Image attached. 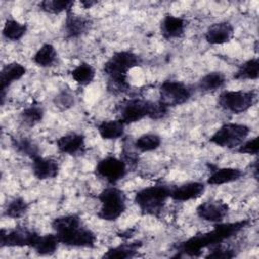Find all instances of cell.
Here are the masks:
<instances>
[{
	"label": "cell",
	"mask_w": 259,
	"mask_h": 259,
	"mask_svg": "<svg viewBox=\"0 0 259 259\" xmlns=\"http://www.w3.org/2000/svg\"><path fill=\"white\" fill-rule=\"evenodd\" d=\"M236 254L234 250L232 249H224L221 244L212 246L209 248V253L205 256V258H224V259H229L235 257Z\"/></svg>",
	"instance_id": "38"
},
{
	"label": "cell",
	"mask_w": 259,
	"mask_h": 259,
	"mask_svg": "<svg viewBox=\"0 0 259 259\" xmlns=\"http://www.w3.org/2000/svg\"><path fill=\"white\" fill-rule=\"evenodd\" d=\"M57 51L52 44H44L33 55L32 61L34 64L41 68H49L57 62Z\"/></svg>",
	"instance_id": "25"
},
{
	"label": "cell",
	"mask_w": 259,
	"mask_h": 259,
	"mask_svg": "<svg viewBox=\"0 0 259 259\" xmlns=\"http://www.w3.org/2000/svg\"><path fill=\"white\" fill-rule=\"evenodd\" d=\"M12 147L15 149V151L23 156H26L30 158L31 160L39 155V149L38 146L28 137L24 136H17L11 138Z\"/></svg>",
	"instance_id": "26"
},
{
	"label": "cell",
	"mask_w": 259,
	"mask_h": 259,
	"mask_svg": "<svg viewBox=\"0 0 259 259\" xmlns=\"http://www.w3.org/2000/svg\"><path fill=\"white\" fill-rule=\"evenodd\" d=\"M170 192L171 186L166 184L151 185L137 191L134 202L143 214L159 217L170 198Z\"/></svg>",
	"instance_id": "3"
},
{
	"label": "cell",
	"mask_w": 259,
	"mask_h": 259,
	"mask_svg": "<svg viewBox=\"0 0 259 259\" xmlns=\"http://www.w3.org/2000/svg\"><path fill=\"white\" fill-rule=\"evenodd\" d=\"M31 163L32 173L38 180H48L56 178L60 171L59 163L53 158L41 157L40 155L34 157Z\"/></svg>",
	"instance_id": "19"
},
{
	"label": "cell",
	"mask_w": 259,
	"mask_h": 259,
	"mask_svg": "<svg viewBox=\"0 0 259 259\" xmlns=\"http://www.w3.org/2000/svg\"><path fill=\"white\" fill-rule=\"evenodd\" d=\"M59 244L61 243L56 233L38 235L31 248L40 256H51L56 253Z\"/></svg>",
	"instance_id": "23"
},
{
	"label": "cell",
	"mask_w": 259,
	"mask_h": 259,
	"mask_svg": "<svg viewBox=\"0 0 259 259\" xmlns=\"http://www.w3.org/2000/svg\"><path fill=\"white\" fill-rule=\"evenodd\" d=\"M39 8L51 14H59L72 10L74 1L72 0H44L39 2Z\"/></svg>",
	"instance_id": "33"
},
{
	"label": "cell",
	"mask_w": 259,
	"mask_h": 259,
	"mask_svg": "<svg viewBox=\"0 0 259 259\" xmlns=\"http://www.w3.org/2000/svg\"><path fill=\"white\" fill-rule=\"evenodd\" d=\"M205 191V183L190 181L171 187L170 198L176 201H188L199 198Z\"/></svg>",
	"instance_id": "16"
},
{
	"label": "cell",
	"mask_w": 259,
	"mask_h": 259,
	"mask_svg": "<svg viewBox=\"0 0 259 259\" xmlns=\"http://www.w3.org/2000/svg\"><path fill=\"white\" fill-rule=\"evenodd\" d=\"M53 102L57 108L60 110H67L74 106L75 103V97L73 93L69 89H62L57 93V95L54 97Z\"/></svg>",
	"instance_id": "36"
},
{
	"label": "cell",
	"mask_w": 259,
	"mask_h": 259,
	"mask_svg": "<svg viewBox=\"0 0 259 259\" xmlns=\"http://www.w3.org/2000/svg\"><path fill=\"white\" fill-rule=\"evenodd\" d=\"M125 124L118 118L101 121L97 125V132L103 140H117L124 136Z\"/></svg>",
	"instance_id": "21"
},
{
	"label": "cell",
	"mask_w": 259,
	"mask_h": 259,
	"mask_svg": "<svg viewBox=\"0 0 259 259\" xmlns=\"http://www.w3.org/2000/svg\"><path fill=\"white\" fill-rule=\"evenodd\" d=\"M250 127L243 123L227 122L222 124L209 138V142L218 147L237 149L250 135Z\"/></svg>",
	"instance_id": "5"
},
{
	"label": "cell",
	"mask_w": 259,
	"mask_h": 259,
	"mask_svg": "<svg viewBox=\"0 0 259 259\" xmlns=\"http://www.w3.org/2000/svg\"><path fill=\"white\" fill-rule=\"evenodd\" d=\"M151 102L140 98L126 99L117 106V118L126 125L150 117Z\"/></svg>",
	"instance_id": "8"
},
{
	"label": "cell",
	"mask_w": 259,
	"mask_h": 259,
	"mask_svg": "<svg viewBox=\"0 0 259 259\" xmlns=\"http://www.w3.org/2000/svg\"><path fill=\"white\" fill-rule=\"evenodd\" d=\"M80 4H81L84 8H91L93 5L97 4V1H93V0H82V1H80Z\"/></svg>",
	"instance_id": "39"
},
{
	"label": "cell",
	"mask_w": 259,
	"mask_h": 259,
	"mask_svg": "<svg viewBox=\"0 0 259 259\" xmlns=\"http://www.w3.org/2000/svg\"><path fill=\"white\" fill-rule=\"evenodd\" d=\"M27 31V25L21 23L15 19H6L4 26L2 28V35L11 41L20 40Z\"/></svg>",
	"instance_id": "28"
},
{
	"label": "cell",
	"mask_w": 259,
	"mask_h": 259,
	"mask_svg": "<svg viewBox=\"0 0 259 259\" xmlns=\"http://www.w3.org/2000/svg\"><path fill=\"white\" fill-rule=\"evenodd\" d=\"M192 95V89L177 80H166L159 87V100L167 107H175L187 102Z\"/></svg>",
	"instance_id": "7"
},
{
	"label": "cell",
	"mask_w": 259,
	"mask_h": 259,
	"mask_svg": "<svg viewBox=\"0 0 259 259\" xmlns=\"http://www.w3.org/2000/svg\"><path fill=\"white\" fill-rule=\"evenodd\" d=\"M45 116V110L41 105L39 104H31L28 107L24 108L19 115L20 121L24 126L32 127L44 119Z\"/></svg>",
	"instance_id": "30"
},
{
	"label": "cell",
	"mask_w": 259,
	"mask_h": 259,
	"mask_svg": "<svg viewBox=\"0 0 259 259\" xmlns=\"http://www.w3.org/2000/svg\"><path fill=\"white\" fill-rule=\"evenodd\" d=\"M226 82L227 78L224 73L220 71H213L202 76L196 83V88L198 91L203 93L212 92L223 88Z\"/></svg>",
	"instance_id": "22"
},
{
	"label": "cell",
	"mask_w": 259,
	"mask_h": 259,
	"mask_svg": "<svg viewBox=\"0 0 259 259\" xmlns=\"http://www.w3.org/2000/svg\"><path fill=\"white\" fill-rule=\"evenodd\" d=\"M258 137H254L253 139L247 140L243 142L237 149L236 151L241 153V154H247V155H252V156H257L258 155Z\"/></svg>",
	"instance_id": "37"
},
{
	"label": "cell",
	"mask_w": 259,
	"mask_h": 259,
	"mask_svg": "<svg viewBox=\"0 0 259 259\" xmlns=\"http://www.w3.org/2000/svg\"><path fill=\"white\" fill-rule=\"evenodd\" d=\"M97 199L100 201L97 217L106 222L116 221L126 208L125 193L114 185L104 188L97 195Z\"/></svg>",
	"instance_id": "4"
},
{
	"label": "cell",
	"mask_w": 259,
	"mask_h": 259,
	"mask_svg": "<svg viewBox=\"0 0 259 259\" xmlns=\"http://www.w3.org/2000/svg\"><path fill=\"white\" fill-rule=\"evenodd\" d=\"M141 63V57L131 51L115 52L102 67V73L107 77V91L112 95L126 93L131 89L127 73Z\"/></svg>",
	"instance_id": "2"
},
{
	"label": "cell",
	"mask_w": 259,
	"mask_h": 259,
	"mask_svg": "<svg viewBox=\"0 0 259 259\" xmlns=\"http://www.w3.org/2000/svg\"><path fill=\"white\" fill-rule=\"evenodd\" d=\"M26 74V68L17 62H11L3 66L0 72V98L1 104L4 103L7 89Z\"/></svg>",
	"instance_id": "14"
},
{
	"label": "cell",
	"mask_w": 259,
	"mask_h": 259,
	"mask_svg": "<svg viewBox=\"0 0 259 259\" xmlns=\"http://www.w3.org/2000/svg\"><path fill=\"white\" fill-rule=\"evenodd\" d=\"M71 76L78 85L87 86L95 78V69L89 63L81 62L71 71Z\"/></svg>",
	"instance_id": "27"
},
{
	"label": "cell",
	"mask_w": 259,
	"mask_h": 259,
	"mask_svg": "<svg viewBox=\"0 0 259 259\" xmlns=\"http://www.w3.org/2000/svg\"><path fill=\"white\" fill-rule=\"evenodd\" d=\"M162 139L157 134H144L138 137L134 141V146L136 150L140 153H146V152H152L158 149L161 146Z\"/></svg>",
	"instance_id": "31"
},
{
	"label": "cell",
	"mask_w": 259,
	"mask_h": 259,
	"mask_svg": "<svg viewBox=\"0 0 259 259\" xmlns=\"http://www.w3.org/2000/svg\"><path fill=\"white\" fill-rule=\"evenodd\" d=\"M82 225L81 219L78 214H64L55 218L52 223L51 227L56 234H61L67 232L73 228Z\"/></svg>",
	"instance_id": "32"
},
{
	"label": "cell",
	"mask_w": 259,
	"mask_h": 259,
	"mask_svg": "<svg viewBox=\"0 0 259 259\" xmlns=\"http://www.w3.org/2000/svg\"><path fill=\"white\" fill-rule=\"evenodd\" d=\"M56 235L61 244L74 248H93L97 241L95 233L82 225Z\"/></svg>",
	"instance_id": "11"
},
{
	"label": "cell",
	"mask_w": 259,
	"mask_h": 259,
	"mask_svg": "<svg viewBox=\"0 0 259 259\" xmlns=\"http://www.w3.org/2000/svg\"><path fill=\"white\" fill-rule=\"evenodd\" d=\"M143 246V243L141 241H135L131 243H122L118 246L109 248L103 255L102 258H119V259H126L135 257L140 250V248Z\"/></svg>",
	"instance_id": "24"
},
{
	"label": "cell",
	"mask_w": 259,
	"mask_h": 259,
	"mask_svg": "<svg viewBox=\"0 0 259 259\" xmlns=\"http://www.w3.org/2000/svg\"><path fill=\"white\" fill-rule=\"evenodd\" d=\"M92 25L89 17L75 13L73 10L66 12L64 21V36L68 39L78 38L86 34Z\"/></svg>",
	"instance_id": "13"
},
{
	"label": "cell",
	"mask_w": 259,
	"mask_h": 259,
	"mask_svg": "<svg viewBox=\"0 0 259 259\" xmlns=\"http://www.w3.org/2000/svg\"><path fill=\"white\" fill-rule=\"evenodd\" d=\"M250 224L249 220H241L232 223H218L213 229L206 233H198L177 245V252L191 257H196L201 250L222 244L236 236Z\"/></svg>",
	"instance_id": "1"
},
{
	"label": "cell",
	"mask_w": 259,
	"mask_h": 259,
	"mask_svg": "<svg viewBox=\"0 0 259 259\" xmlns=\"http://www.w3.org/2000/svg\"><path fill=\"white\" fill-rule=\"evenodd\" d=\"M59 152L71 156L82 155L85 151V137L82 134L69 133L56 141Z\"/></svg>",
	"instance_id": "17"
},
{
	"label": "cell",
	"mask_w": 259,
	"mask_h": 259,
	"mask_svg": "<svg viewBox=\"0 0 259 259\" xmlns=\"http://www.w3.org/2000/svg\"><path fill=\"white\" fill-rule=\"evenodd\" d=\"M259 77V60L252 58L242 63L236 73L234 79L236 80H256Z\"/></svg>",
	"instance_id": "29"
},
{
	"label": "cell",
	"mask_w": 259,
	"mask_h": 259,
	"mask_svg": "<svg viewBox=\"0 0 259 259\" xmlns=\"http://www.w3.org/2000/svg\"><path fill=\"white\" fill-rule=\"evenodd\" d=\"M187 21L183 17L175 16L171 13L165 14L160 24L161 35L167 39H174L183 36Z\"/></svg>",
	"instance_id": "18"
},
{
	"label": "cell",
	"mask_w": 259,
	"mask_h": 259,
	"mask_svg": "<svg viewBox=\"0 0 259 259\" xmlns=\"http://www.w3.org/2000/svg\"><path fill=\"white\" fill-rule=\"evenodd\" d=\"M120 159L125 163L127 169H135L139 164V154L134 146V142L126 140L123 142Z\"/></svg>",
	"instance_id": "35"
},
{
	"label": "cell",
	"mask_w": 259,
	"mask_h": 259,
	"mask_svg": "<svg viewBox=\"0 0 259 259\" xmlns=\"http://www.w3.org/2000/svg\"><path fill=\"white\" fill-rule=\"evenodd\" d=\"M36 232L26 227L17 226L13 229H1L0 247H32L37 236Z\"/></svg>",
	"instance_id": "10"
},
{
	"label": "cell",
	"mask_w": 259,
	"mask_h": 259,
	"mask_svg": "<svg viewBox=\"0 0 259 259\" xmlns=\"http://www.w3.org/2000/svg\"><path fill=\"white\" fill-rule=\"evenodd\" d=\"M257 96L255 90H225L218 97V105L225 111L240 114L256 103Z\"/></svg>",
	"instance_id": "6"
},
{
	"label": "cell",
	"mask_w": 259,
	"mask_h": 259,
	"mask_svg": "<svg viewBox=\"0 0 259 259\" xmlns=\"http://www.w3.org/2000/svg\"><path fill=\"white\" fill-rule=\"evenodd\" d=\"M27 210L28 203L26 200L22 197H15L7 203L4 209V215L11 219H19L23 217Z\"/></svg>",
	"instance_id": "34"
},
{
	"label": "cell",
	"mask_w": 259,
	"mask_h": 259,
	"mask_svg": "<svg viewBox=\"0 0 259 259\" xmlns=\"http://www.w3.org/2000/svg\"><path fill=\"white\" fill-rule=\"evenodd\" d=\"M229 205L218 199L206 200L196 207V214L199 219L209 223H222L229 214Z\"/></svg>",
	"instance_id": "12"
},
{
	"label": "cell",
	"mask_w": 259,
	"mask_h": 259,
	"mask_svg": "<svg viewBox=\"0 0 259 259\" xmlns=\"http://www.w3.org/2000/svg\"><path fill=\"white\" fill-rule=\"evenodd\" d=\"M128 169L125 163L120 158L113 156H107L101 159L94 168L96 177L106 181L110 185H114L123 179Z\"/></svg>",
	"instance_id": "9"
},
{
	"label": "cell",
	"mask_w": 259,
	"mask_h": 259,
	"mask_svg": "<svg viewBox=\"0 0 259 259\" xmlns=\"http://www.w3.org/2000/svg\"><path fill=\"white\" fill-rule=\"evenodd\" d=\"M235 34V28L229 21H220L210 24L205 33L204 38L210 45H224L230 42Z\"/></svg>",
	"instance_id": "15"
},
{
	"label": "cell",
	"mask_w": 259,
	"mask_h": 259,
	"mask_svg": "<svg viewBox=\"0 0 259 259\" xmlns=\"http://www.w3.org/2000/svg\"><path fill=\"white\" fill-rule=\"evenodd\" d=\"M244 176V172L238 168H215L206 180L208 185H223L226 183L235 182Z\"/></svg>",
	"instance_id": "20"
}]
</instances>
